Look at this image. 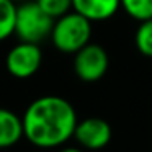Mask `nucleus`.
I'll list each match as a JSON object with an SVG mask.
<instances>
[{
    "label": "nucleus",
    "instance_id": "1",
    "mask_svg": "<svg viewBox=\"0 0 152 152\" xmlns=\"http://www.w3.org/2000/svg\"><path fill=\"white\" fill-rule=\"evenodd\" d=\"M21 119L25 139L38 149L62 147L74 137L79 123L72 103L57 95H44L33 100Z\"/></svg>",
    "mask_w": 152,
    "mask_h": 152
},
{
    "label": "nucleus",
    "instance_id": "2",
    "mask_svg": "<svg viewBox=\"0 0 152 152\" xmlns=\"http://www.w3.org/2000/svg\"><path fill=\"white\" fill-rule=\"evenodd\" d=\"M90 38H92V21L72 10L64 17L54 20L49 39L59 53L75 54L90 43Z\"/></svg>",
    "mask_w": 152,
    "mask_h": 152
},
{
    "label": "nucleus",
    "instance_id": "3",
    "mask_svg": "<svg viewBox=\"0 0 152 152\" xmlns=\"http://www.w3.org/2000/svg\"><path fill=\"white\" fill-rule=\"evenodd\" d=\"M54 26V18H51L36 0H28L20 4L17 8V21H15V36L20 41L41 44L44 39L51 38Z\"/></svg>",
    "mask_w": 152,
    "mask_h": 152
},
{
    "label": "nucleus",
    "instance_id": "4",
    "mask_svg": "<svg viewBox=\"0 0 152 152\" xmlns=\"http://www.w3.org/2000/svg\"><path fill=\"white\" fill-rule=\"evenodd\" d=\"M43 64V51L39 44L20 41L5 56V69L15 79H30Z\"/></svg>",
    "mask_w": 152,
    "mask_h": 152
},
{
    "label": "nucleus",
    "instance_id": "5",
    "mask_svg": "<svg viewBox=\"0 0 152 152\" xmlns=\"http://www.w3.org/2000/svg\"><path fill=\"white\" fill-rule=\"evenodd\" d=\"M110 67V57L105 48L88 43L74 54V72L82 82L93 83L105 77Z\"/></svg>",
    "mask_w": 152,
    "mask_h": 152
},
{
    "label": "nucleus",
    "instance_id": "6",
    "mask_svg": "<svg viewBox=\"0 0 152 152\" xmlns=\"http://www.w3.org/2000/svg\"><path fill=\"white\" fill-rule=\"evenodd\" d=\"M111 126L106 119L98 116H88L77 123L74 139L77 141L79 147L87 151H100L105 149L111 141Z\"/></svg>",
    "mask_w": 152,
    "mask_h": 152
},
{
    "label": "nucleus",
    "instance_id": "7",
    "mask_svg": "<svg viewBox=\"0 0 152 152\" xmlns=\"http://www.w3.org/2000/svg\"><path fill=\"white\" fill-rule=\"evenodd\" d=\"M121 8V0H72V10L93 21H106Z\"/></svg>",
    "mask_w": 152,
    "mask_h": 152
},
{
    "label": "nucleus",
    "instance_id": "8",
    "mask_svg": "<svg viewBox=\"0 0 152 152\" xmlns=\"http://www.w3.org/2000/svg\"><path fill=\"white\" fill-rule=\"evenodd\" d=\"M25 137L23 119L15 111L0 106V151L17 145Z\"/></svg>",
    "mask_w": 152,
    "mask_h": 152
},
{
    "label": "nucleus",
    "instance_id": "9",
    "mask_svg": "<svg viewBox=\"0 0 152 152\" xmlns=\"http://www.w3.org/2000/svg\"><path fill=\"white\" fill-rule=\"evenodd\" d=\"M18 5L12 0H0V43L15 34Z\"/></svg>",
    "mask_w": 152,
    "mask_h": 152
},
{
    "label": "nucleus",
    "instance_id": "10",
    "mask_svg": "<svg viewBox=\"0 0 152 152\" xmlns=\"http://www.w3.org/2000/svg\"><path fill=\"white\" fill-rule=\"evenodd\" d=\"M121 8L136 21L152 20V0H121Z\"/></svg>",
    "mask_w": 152,
    "mask_h": 152
},
{
    "label": "nucleus",
    "instance_id": "11",
    "mask_svg": "<svg viewBox=\"0 0 152 152\" xmlns=\"http://www.w3.org/2000/svg\"><path fill=\"white\" fill-rule=\"evenodd\" d=\"M134 43L142 56L152 59V20H145L139 23L134 34Z\"/></svg>",
    "mask_w": 152,
    "mask_h": 152
},
{
    "label": "nucleus",
    "instance_id": "12",
    "mask_svg": "<svg viewBox=\"0 0 152 152\" xmlns=\"http://www.w3.org/2000/svg\"><path fill=\"white\" fill-rule=\"evenodd\" d=\"M36 4L54 20L72 12V0H36Z\"/></svg>",
    "mask_w": 152,
    "mask_h": 152
},
{
    "label": "nucleus",
    "instance_id": "13",
    "mask_svg": "<svg viewBox=\"0 0 152 152\" xmlns=\"http://www.w3.org/2000/svg\"><path fill=\"white\" fill-rule=\"evenodd\" d=\"M57 152H83L82 147H74V145H66V147H61Z\"/></svg>",
    "mask_w": 152,
    "mask_h": 152
},
{
    "label": "nucleus",
    "instance_id": "14",
    "mask_svg": "<svg viewBox=\"0 0 152 152\" xmlns=\"http://www.w3.org/2000/svg\"><path fill=\"white\" fill-rule=\"evenodd\" d=\"M12 2H15L17 5H20V4H25V2H28V0H12Z\"/></svg>",
    "mask_w": 152,
    "mask_h": 152
}]
</instances>
